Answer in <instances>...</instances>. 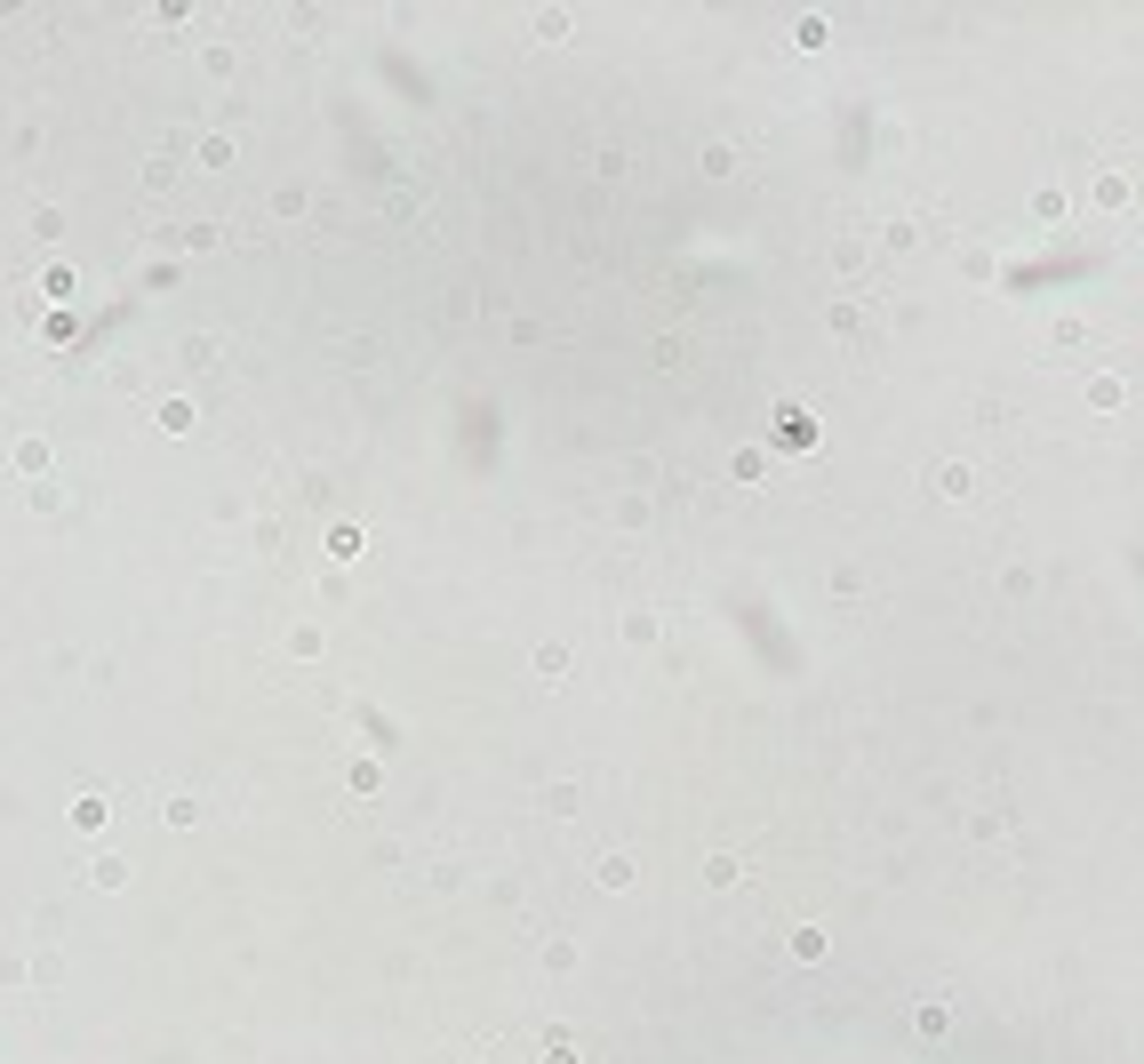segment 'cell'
Wrapping results in <instances>:
<instances>
[{
  "label": "cell",
  "instance_id": "obj_1",
  "mask_svg": "<svg viewBox=\"0 0 1144 1064\" xmlns=\"http://www.w3.org/2000/svg\"><path fill=\"white\" fill-rule=\"evenodd\" d=\"M776 441H784V448H809V441H817V417L784 400V409H776Z\"/></svg>",
  "mask_w": 1144,
  "mask_h": 1064
},
{
  "label": "cell",
  "instance_id": "obj_2",
  "mask_svg": "<svg viewBox=\"0 0 1144 1064\" xmlns=\"http://www.w3.org/2000/svg\"><path fill=\"white\" fill-rule=\"evenodd\" d=\"M593 880H600V889H633V856H624V849H609V856L593 865Z\"/></svg>",
  "mask_w": 1144,
  "mask_h": 1064
},
{
  "label": "cell",
  "instance_id": "obj_3",
  "mask_svg": "<svg viewBox=\"0 0 1144 1064\" xmlns=\"http://www.w3.org/2000/svg\"><path fill=\"white\" fill-rule=\"evenodd\" d=\"M936 488H945L953 505H969V496H976V472H969V464H936Z\"/></svg>",
  "mask_w": 1144,
  "mask_h": 1064
},
{
  "label": "cell",
  "instance_id": "obj_4",
  "mask_svg": "<svg viewBox=\"0 0 1144 1064\" xmlns=\"http://www.w3.org/2000/svg\"><path fill=\"white\" fill-rule=\"evenodd\" d=\"M104 817H112L104 792H80V801H73V825H80V832H104Z\"/></svg>",
  "mask_w": 1144,
  "mask_h": 1064
},
{
  "label": "cell",
  "instance_id": "obj_5",
  "mask_svg": "<svg viewBox=\"0 0 1144 1064\" xmlns=\"http://www.w3.org/2000/svg\"><path fill=\"white\" fill-rule=\"evenodd\" d=\"M945 1025H953V1008H945V1001H921V1008H912V1032H921V1040H936Z\"/></svg>",
  "mask_w": 1144,
  "mask_h": 1064
},
{
  "label": "cell",
  "instance_id": "obj_6",
  "mask_svg": "<svg viewBox=\"0 0 1144 1064\" xmlns=\"http://www.w3.org/2000/svg\"><path fill=\"white\" fill-rule=\"evenodd\" d=\"M200 817H209V801H192V792H176V801H168V825H176V832H192Z\"/></svg>",
  "mask_w": 1144,
  "mask_h": 1064
},
{
  "label": "cell",
  "instance_id": "obj_7",
  "mask_svg": "<svg viewBox=\"0 0 1144 1064\" xmlns=\"http://www.w3.org/2000/svg\"><path fill=\"white\" fill-rule=\"evenodd\" d=\"M705 880H712V889H736V880H745V865H736V856H705Z\"/></svg>",
  "mask_w": 1144,
  "mask_h": 1064
},
{
  "label": "cell",
  "instance_id": "obj_8",
  "mask_svg": "<svg viewBox=\"0 0 1144 1064\" xmlns=\"http://www.w3.org/2000/svg\"><path fill=\"white\" fill-rule=\"evenodd\" d=\"M200 169H233V137H200Z\"/></svg>",
  "mask_w": 1144,
  "mask_h": 1064
},
{
  "label": "cell",
  "instance_id": "obj_9",
  "mask_svg": "<svg viewBox=\"0 0 1144 1064\" xmlns=\"http://www.w3.org/2000/svg\"><path fill=\"white\" fill-rule=\"evenodd\" d=\"M161 433H192V400H161Z\"/></svg>",
  "mask_w": 1144,
  "mask_h": 1064
},
{
  "label": "cell",
  "instance_id": "obj_10",
  "mask_svg": "<svg viewBox=\"0 0 1144 1064\" xmlns=\"http://www.w3.org/2000/svg\"><path fill=\"white\" fill-rule=\"evenodd\" d=\"M88 880H97V889H121L128 865H121V856H97V865H88Z\"/></svg>",
  "mask_w": 1144,
  "mask_h": 1064
},
{
  "label": "cell",
  "instance_id": "obj_11",
  "mask_svg": "<svg viewBox=\"0 0 1144 1064\" xmlns=\"http://www.w3.org/2000/svg\"><path fill=\"white\" fill-rule=\"evenodd\" d=\"M1088 409H1120V376H1096L1088 384Z\"/></svg>",
  "mask_w": 1144,
  "mask_h": 1064
},
{
  "label": "cell",
  "instance_id": "obj_12",
  "mask_svg": "<svg viewBox=\"0 0 1144 1064\" xmlns=\"http://www.w3.org/2000/svg\"><path fill=\"white\" fill-rule=\"evenodd\" d=\"M793 953L800 961H824V928H793Z\"/></svg>",
  "mask_w": 1144,
  "mask_h": 1064
},
{
  "label": "cell",
  "instance_id": "obj_13",
  "mask_svg": "<svg viewBox=\"0 0 1144 1064\" xmlns=\"http://www.w3.org/2000/svg\"><path fill=\"white\" fill-rule=\"evenodd\" d=\"M569 33V9H536V40H560Z\"/></svg>",
  "mask_w": 1144,
  "mask_h": 1064
},
{
  "label": "cell",
  "instance_id": "obj_14",
  "mask_svg": "<svg viewBox=\"0 0 1144 1064\" xmlns=\"http://www.w3.org/2000/svg\"><path fill=\"white\" fill-rule=\"evenodd\" d=\"M705 176H736V152L729 145H705Z\"/></svg>",
  "mask_w": 1144,
  "mask_h": 1064
},
{
  "label": "cell",
  "instance_id": "obj_15",
  "mask_svg": "<svg viewBox=\"0 0 1144 1064\" xmlns=\"http://www.w3.org/2000/svg\"><path fill=\"white\" fill-rule=\"evenodd\" d=\"M1033 216L1041 224H1065V192H1033Z\"/></svg>",
  "mask_w": 1144,
  "mask_h": 1064
},
{
  "label": "cell",
  "instance_id": "obj_16",
  "mask_svg": "<svg viewBox=\"0 0 1144 1064\" xmlns=\"http://www.w3.org/2000/svg\"><path fill=\"white\" fill-rule=\"evenodd\" d=\"M545 1064H585V1056H576L569 1040H552V1049H545Z\"/></svg>",
  "mask_w": 1144,
  "mask_h": 1064
}]
</instances>
